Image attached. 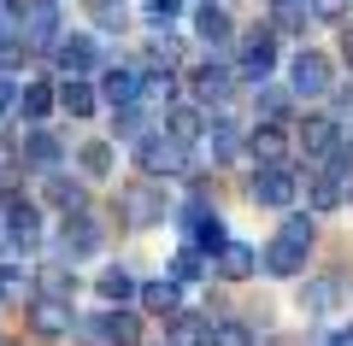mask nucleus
I'll return each mask as SVG.
<instances>
[{
    "label": "nucleus",
    "mask_w": 353,
    "mask_h": 346,
    "mask_svg": "<svg viewBox=\"0 0 353 346\" xmlns=\"http://www.w3.org/2000/svg\"><path fill=\"white\" fill-rule=\"evenodd\" d=\"M306 252H312V217H283L277 241L259 252V264L271 276H301L306 270Z\"/></svg>",
    "instance_id": "1"
},
{
    "label": "nucleus",
    "mask_w": 353,
    "mask_h": 346,
    "mask_svg": "<svg viewBox=\"0 0 353 346\" xmlns=\"http://www.w3.org/2000/svg\"><path fill=\"white\" fill-rule=\"evenodd\" d=\"M136 164H141L148 182H159V176H189V171H194V164H189V147H176L171 136H141V141H136Z\"/></svg>",
    "instance_id": "2"
},
{
    "label": "nucleus",
    "mask_w": 353,
    "mask_h": 346,
    "mask_svg": "<svg viewBox=\"0 0 353 346\" xmlns=\"http://www.w3.org/2000/svg\"><path fill=\"white\" fill-rule=\"evenodd\" d=\"M0 235H6V252H41V206H30V199H6V211H0Z\"/></svg>",
    "instance_id": "3"
},
{
    "label": "nucleus",
    "mask_w": 353,
    "mask_h": 346,
    "mask_svg": "<svg viewBox=\"0 0 353 346\" xmlns=\"http://www.w3.org/2000/svg\"><path fill=\"white\" fill-rule=\"evenodd\" d=\"M165 217H171V199H165V188H153L148 176L124 188V229H153V223H165Z\"/></svg>",
    "instance_id": "4"
},
{
    "label": "nucleus",
    "mask_w": 353,
    "mask_h": 346,
    "mask_svg": "<svg viewBox=\"0 0 353 346\" xmlns=\"http://www.w3.org/2000/svg\"><path fill=\"white\" fill-rule=\"evenodd\" d=\"M24 323H30V334H36V340H65V334L77 329L71 299H48V294H36V299L24 305Z\"/></svg>",
    "instance_id": "5"
},
{
    "label": "nucleus",
    "mask_w": 353,
    "mask_h": 346,
    "mask_svg": "<svg viewBox=\"0 0 353 346\" xmlns=\"http://www.w3.org/2000/svg\"><path fill=\"white\" fill-rule=\"evenodd\" d=\"M18 36H24V47H53L59 41V0H24Z\"/></svg>",
    "instance_id": "6"
},
{
    "label": "nucleus",
    "mask_w": 353,
    "mask_h": 346,
    "mask_svg": "<svg viewBox=\"0 0 353 346\" xmlns=\"http://www.w3.org/2000/svg\"><path fill=\"white\" fill-rule=\"evenodd\" d=\"M101 223H94V217H88V211H83V217H65L59 223V259L65 264H77V259H94V252H101Z\"/></svg>",
    "instance_id": "7"
},
{
    "label": "nucleus",
    "mask_w": 353,
    "mask_h": 346,
    "mask_svg": "<svg viewBox=\"0 0 353 346\" xmlns=\"http://www.w3.org/2000/svg\"><path fill=\"white\" fill-rule=\"evenodd\" d=\"M236 71L248 76V83H265V76L277 71V36H271V30H253V36L241 41V59H236Z\"/></svg>",
    "instance_id": "8"
},
{
    "label": "nucleus",
    "mask_w": 353,
    "mask_h": 346,
    "mask_svg": "<svg viewBox=\"0 0 353 346\" xmlns=\"http://www.w3.org/2000/svg\"><path fill=\"white\" fill-rule=\"evenodd\" d=\"M294 194H301V182H294L283 164H271V171H253V206L283 211V206H294Z\"/></svg>",
    "instance_id": "9"
},
{
    "label": "nucleus",
    "mask_w": 353,
    "mask_h": 346,
    "mask_svg": "<svg viewBox=\"0 0 353 346\" xmlns=\"http://www.w3.org/2000/svg\"><path fill=\"white\" fill-rule=\"evenodd\" d=\"M59 159H65V147H59V136H53V129H30L24 136V147H18V164H24V171H59Z\"/></svg>",
    "instance_id": "10"
},
{
    "label": "nucleus",
    "mask_w": 353,
    "mask_h": 346,
    "mask_svg": "<svg viewBox=\"0 0 353 346\" xmlns=\"http://www.w3.org/2000/svg\"><path fill=\"white\" fill-rule=\"evenodd\" d=\"M41 199L59 206L65 217H83V211H88V188L77 182V176H65V171H48V176H41Z\"/></svg>",
    "instance_id": "11"
},
{
    "label": "nucleus",
    "mask_w": 353,
    "mask_h": 346,
    "mask_svg": "<svg viewBox=\"0 0 353 346\" xmlns=\"http://www.w3.org/2000/svg\"><path fill=\"white\" fill-rule=\"evenodd\" d=\"M248 159L259 164V171H271V164L289 159V136H283V124H253V136H248Z\"/></svg>",
    "instance_id": "12"
},
{
    "label": "nucleus",
    "mask_w": 353,
    "mask_h": 346,
    "mask_svg": "<svg viewBox=\"0 0 353 346\" xmlns=\"http://www.w3.org/2000/svg\"><path fill=\"white\" fill-rule=\"evenodd\" d=\"M212 270L224 276V282H248V276L259 270V247H248V241H224V247L212 252Z\"/></svg>",
    "instance_id": "13"
},
{
    "label": "nucleus",
    "mask_w": 353,
    "mask_h": 346,
    "mask_svg": "<svg viewBox=\"0 0 353 346\" xmlns=\"http://www.w3.org/2000/svg\"><path fill=\"white\" fill-rule=\"evenodd\" d=\"M53 59H59L65 76H88L94 65H101V47H94L88 36H59L53 41Z\"/></svg>",
    "instance_id": "14"
},
{
    "label": "nucleus",
    "mask_w": 353,
    "mask_h": 346,
    "mask_svg": "<svg viewBox=\"0 0 353 346\" xmlns=\"http://www.w3.org/2000/svg\"><path fill=\"white\" fill-rule=\"evenodd\" d=\"M289 83H294V94H306V100L330 94V59H324V53H294Z\"/></svg>",
    "instance_id": "15"
},
{
    "label": "nucleus",
    "mask_w": 353,
    "mask_h": 346,
    "mask_svg": "<svg viewBox=\"0 0 353 346\" xmlns=\"http://www.w3.org/2000/svg\"><path fill=\"white\" fill-rule=\"evenodd\" d=\"M94 329H101V346H141V317L130 305H112L106 317H94Z\"/></svg>",
    "instance_id": "16"
},
{
    "label": "nucleus",
    "mask_w": 353,
    "mask_h": 346,
    "mask_svg": "<svg viewBox=\"0 0 353 346\" xmlns=\"http://www.w3.org/2000/svg\"><path fill=\"white\" fill-rule=\"evenodd\" d=\"M194 100H224L230 88H236V65L230 59H206V65H194Z\"/></svg>",
    "instance_id": "17"
},
{
    "label": "nucleus",
    "mask_w": 353,
    "mask_h": 346,
    "mask_svg": "<svg viewBox=\"0 0 353 346\" xmlns=\"http://www.w3.org/2000/svg\"><path fill=\"white\" fill-rule=\"evenodd\" d=\"M136 106H141V111H171V106H176V76H171V71L136 76Z\"/></svg>",
    "instance_id": "18"
},
{
    "label": "nucleus",
    "mask_w": 353,
    "mask_h": 346,
    "mask_svg": "<svg viewBox=\"0 0 353 346\" xmlns=\"http://www.w3.org/2000/svg\"><path fill=\"white\" fill-rule=\"evenodd\" d=\"M206 153H212V164H236L241 159V136H236V124L230 118H206Z\"/></svg>",
    "instance_id": "19"
},
{
    "label": "nucleus",
    "mask_w": 353,
    "mask_h": 346,
    "mask_svg": "<svg viewBox=\"0 0 353 346\" xmlns=\"http://www.w3.org/2000/svg\"><path fill=\"white\" fill-rule=\"evenodd\" d=\"M136 299H141V311H153V317H176V311H183V288H176L171 276H165V282H141Z\"/></svg>",
    "instance_id": "20"
},
{
    "label": "nucleus",
    "mask_w": 353,
    "mask_h": 346,
    "mask_svg": "<svg viewBox=\"0 0 353 346\" xmlns=\"http://www.w3.org/2000/svg\"><path fill=\"white\" fill-rule=\"evenodd\" d=\"M341 294H347V276H312V282L301 288V305L318 317V311H336Z\"/></svg>",
    "instance_id": "21"
},
{
    "label": "nucleus",
    "mask_w": 353,
    "mask_h": 346,
    "mask_svg": "<svg viewBox=\"0 0 353 346\" xmlns=\"http://www.w3.org/2000/svg\"><path fill=\"white\" fill-rule=\"evenodd\" d=\"M165 136H171L176 147H194V141L206 136V118H201V106H171V111H165Z\"/></svg>",
    "instance_id": "22"
},
{
    "label": "nucleus",
    "mask_w": 353,
    "mask_h": 346,
    "mask_svg": "<svg viewBox=\"0 0 353 346\" xmlns=\"http://www.w3.org/2000/svg\"><path fill=\"white\" fill-rule=\"evenodd\" d=\"M53 100H59L71 118H94V106H101V94L88 88V76H65V83L53 88Z\"/></svg>",
    "instance_id": "23"
},
{
    "label": "nucleus",
    "mask_w": 353,
    "mask_h": 346,
    "mask_svg": "<svg viewBox=\"0 0 353 346\" xmlns=\"http://www.w3.org/2000/svg\"><path fill=\"white\" fill-rule=\"evenodd\" d=\"M230 30H236V24H230L224 6H212V0H201V6H194V36H201L206 47H224Z\"/></svg>",
    "instance_id": "24"
},
{
    "label": "nucleus",
    "mask_w": 353,
    "mask_h": 346,
    "mask_svg": "<svg viewBox=\"0 0 353 346\" xmlns=\"http://www.w3.org/2000/svg\"><path fill=\"white\" fill-rule=\"evenodd\" d=\"M336 141H341V129H336V118H324V111H312V118L301 124V147H306V159H324Z\"/></svg>",
    "instance_id": "25"
},
{
    "label": "nucleus",
    "mask_w": 353,
    "mask_h": 346,
    "mask_svg": "<svg viewBox=\"0 0 353 346\" xmlns=\"http://www.w3.org/2000/svg\"><path fill=\"white\" fill-rule=\"evenodd\" d=\"M165 323H171V334H165L171 346H206L212 340V317H201V311H176Z\"/></svg>",
    "instance_id": "26"
},
{
    "label": "nucleus",
    "mask_w": 353,
    "mask_h": 346,
    "mask_svg": "<svg viewBox=\"0 0 353 346\" xmlns=\"http://www.w3.org/2000/svg\"><path fill=\"white\" fill-rule=\"evenodd\" d=\"M306 24H312L306 0H271V36H301Z\"/></svg>",
    "instance_id": "27"
},
{
    "label": "nucleus",
    "mask_w": 353,
    "mask_h": 346,
    "mask_svg": "<svg viewBox=\"0 0 353 346\" xmlns=\"http://www.w3.org/2000/svg\"><path fill=\"white\" fill-rule=\"evenodd\" d=\"M36 294H48V299H77V270H71L65 259L41 264V276H36Z\"/></svg>",
    "instance_id": "28"
},
{
    "label": "nucleus",
    "mask_w": 353,
    "mask_h": 346,
    "mask_svg": "<svg viewBox=\"0 0 353 346\" xmlns=\"http://www.w3.org/2000/svg\"><path fill=\"white\" fill-rule=\"evenodd\" d=\"M48 111H53V83H24L18 88V118L24 124H41Z\"/></svg>",
    "instance_id": "29"
},
{
    "label": "nucleus",
    "mask_w": 353,
    "mask_h": 346,
    "mask_svg": "<svg viewBox=\"0 0 353 346\" xmlns=\"http://www.w3.org/2000/svg\"><path fill=\"white\" fill-rule=\"evenodd\" d=\"M136 76H141V71H118V65H112V71L101 76V88H94V94L112 100V111H118V106H136Z\"/></svg>",
    "instance_id": "30"
},
{
    "label": "nucleus",
    "mask_w": 353,
    "mask_h": 346,
    "mask_svg": "<svg viewBox=\"0 0 353 346\" xmlns=\"http://www.w3.org/2000/svg\"><path fill=\"white\" fill-rule=\"evenodd\" d=\"M94 294H101V299H112V305H130V299H136V276H130V270H118V264H106V270H101V282H94Z\"/></svg>",
    "instance_id": "31"
},
{
    "label": "nucleus",
    "mask_w": 353,
    "mask_h": 346,
    "mask_svg": "<svg viewBox=\"0 0 353 346\" xmlns=\"http://www.w3.org/2000/svg\"><path fill=\"white\" fill-rule=\"evenodd\" d=\"M306 199H312V211H336L341 199H347V188H341L336 176H324V171H312V182H306Z\"/></svg>",
    "instance_id": "32"
},
{
    "label": "nucleus",
    "mask_w": 353,
    "mask_h": 346,
    "mask_svg": "<svg viewBox=\"0 0 353 346\" xmlns=\"http://www.w3.org/2000/svg\"><path fill=\"white\" fill-rule=\"evenodd\" d=\"M77 171H83L88 182H101V176L112 171V141H88V147H77Z\"/></svg>",
    "instance_id": "33"
},
{
    "label": "nucleus",
    "mask_w": 353,
    "mask_h": 346,
    "mask_svg": "<svg viewBox=\"0 0 353 346\" xmlns=\"http://www.w3.org/2000/svg\"><path fill=\"white\" fill-rule=\"evenodd\" d=\"M176 18H183V0H141V24L159 36V30H171Z\"/></svg>",
    "instance_id": "34"
},
{
    "label": "nucleus",
    "mask_w": 353,
    "mask_h": 346,
    "mask_svg": "<svg viewBox=\"0 0 353 346\" xmlns=\"http://www.w3.org/2000/svg\"><path fill=\"white\" fill-rule=\"evenodd\" d=\"M36 294V276L24 264H0V299H30Z\"/></svg>",
    "instance_id": "35"
},
{
    "label": "nucleus",
    "mask_w": 353,
    "mask_h": 346,
    "mask_svg": "<svg viewBox=\"0 0 353 346\" xmlns=\"http://www.w3.org/2000/svg\"><path fill=\"white\" fill-rule=\"evenodd\" d=\"M24 36H18V30H0V76H18L24 71Z\"/></svg>",
    "instance_id": "36"
},
{
    "label": "nucleus",
    "mask_w": 353,
    "mask_h": 346,
    "mask_svg": "<svg viewBox=\"0 0 353 346\" xmlns=\"http://www.w3.org/2000/svg\"><path fill=\"white\" fill-rule=\"evenodd\" d=\"M112 129L124 141H141V136H148V111H141V106H118L112 111Z\"/></svg>",
    "instance_id": "37"
},
{
    "label": "nucleus",
    "mask_w": 353,
    "mask_h": 346,
    "mask_svg": "<svg viewBox=\"0 0 353 346\" xmlns=\"http://www.w3.org/2000/svg\"><path fill=\"white\" fill-rule=\"evenodd\" d=\"M201 276H206V259H201L194 247H183V252L171 259V282H176V288H183V282H201Z\"/></svg>",
    "instance_id": "38"
},
{
    "label": "nucleus",
    "mask_w": 353,
    "mask_h": 346,
    "mask_svg": "<svg viewBox=\"0 0 353 346\" xmlns=\"http://www.w3.org/2000/svg\"><path fill=\"white\" fill-rule=\"evenodd\" d=\"M206 346H253V329L236 323V317H224V323H212V340Z\"/></svg>",
    "instance_id": "39"
},
{
    "label": "nucleus",
    "mask_w": 353,
    "mask_h": 346,
    "mask_svg": "<svg viewBox=\"0 0 353 346\" xmlns=\"http://www.w3.org/2000/svg\"><path fill=\"white\" fill-rule=\"evenodd\" d=\"M148 59L171 71V65H183V41H176L171 30H159V36H153V47H148Z\"/></svg>",
    "instance_id": "40"
},
{
    "label": "nucleus",
    "mask_w": 353,
    "mask_h": 346,
    "mask_svg": "<svg viewBox=\"0 0 353 346\" xmlns=\"http://www.w3.org/2000/svg\"><path fill=\"white\" fill-rule=\"evenodd\" d=\"M88 12H94V24H101V30H124L130 24L124 0H88Z\"/></svg>",
    "instance_id": "41"
},
{
    "label": "nucleus",
    "mask_w": 353,
    "mask_h": 346,
    "mask_svg": "<svg viewBox=\"0 0 353 346\" xmlns=\"http://www.w3.org/2000/svg\"><path fill=\"white\" fill-rule=\"evenodd\" d=\"M283 118H289V94L265 88V94H259V124H283Z\"/></svg>",
    "instance_id": "42"
},
{
    "label": "nucleus",
    "mask_w": 353,
    "mask_h": 346,
    "mask_svg": "<svg viewBox=\"0 0 353 346\" xmlns=\"http://www.w3.org/2000/svg\"><path fill=\"white\" fill-rule=\"evenodd\" d=\"M306 6H312V18H324V24H341L353 0H306Z\"/></svg>",
    "instance_id": "43"
},
{
    "label": "nucleus",
    "mask_w": 353,
    "mask_h": 346,
    "mask_svg": "<svg viewBox=\"0 0 353 346\" xmlns=\"http://www.w3.org/2000/svg\"><path fill=\"white\" fill-rule=\"evenodd\" d=\"M18 18H24V0H0V30H18Z\"/></svg>",
    "instance_id": "44"
},
{
    "label": "nucleus",
    "mask_w": 353,
    "mask_h": 346,
    "mask_svg": "<svg viewBox=\"0 0 353 346\" xmlns=\"http://www.w3.org/2000/svg\"><path fill=\"white\" fill-rule=\"evenodd\" d=\"M0 111H18V83L12 76H0Z\"/></svg>",
    "instance_id": "45"
},
{
    "label": "nucleus",
    "mask_w": 353,
    "mask_h": 346,
    "mask_svg": "<svg viewBox=\"0 0 353 346\" xmlns=\"http://www.w3.org/2000/svg\"><path fill=\"white\" fill-rule=\"evenodd\" d=\"M330 346H353V329H336V334H330Z\"/></svg>",
    "instance_id": "46"
},
{
    "label": "nucleus",
    "mask_w": 353,
    "mask_h": 346,
    "mask_svg": "<svg viewBox=\"0 0 353 346\" xmlns=\"http://www.w3.org/2000/svg\"><path fill=\"white\" fill-rule=\"evenodd\" d=\"M341 53H347V59H353V30H347V36H341Z\"/></svg>",
    "instance_id": "47"
},
{
    "label": "nucleus",
    "mask_w": 353,
    "mask_h": 346,
    "mask_svg": "<svg viewBox=\"0 0 353 346\" xmlns=\"http://www.w3.org/2000/svg\"><path fill=\"white\" fill-rule=\"evenodd\" d=\"M0 164H6V136H0Z\"/></svg>",
    "instance_id": "48"
},
{
    "label": "nucleus",
    "mask_w": 353,
    "mask_h": 346,
    "mask_svg": "<svg viewBox=\"0 0 353 346\" xmlns=\"http://www.w3.org/2000/svg\"><path fill=\"white\" fill-rule=\"evenodd\" d=\"M0 346H18V340H0Z\"/></svg>",
    "instance_id": "49"
},
{
    "label": "nucleus",
    "mask_w": 353,
    "mask_h": 346,
    "mask_svg": "<svg viewBox=\"0 0 353 346\" xmlns=\"http://www.w3.org/2000/svg\"><path fill=\"white\" fill-rule=\"evenodd\" d=\"M347 199H353V182H347Z\"/></svg>",
    "instance_id": "50"
},
{
    "label": "nucleus",
    "mask_w": 353,
    "mask_h": 346,
    "mask_svg": "<svg viewBox=\"0 0 353 346\" xmlns=\"http://www.w3.org/2000/svg\"><path fill=\"white\" fill-rule=\"evenodd\" d=\"M159 346H171V340H159Z\"/></svg>",
    "instance_id": "51"
}]
</instances>
